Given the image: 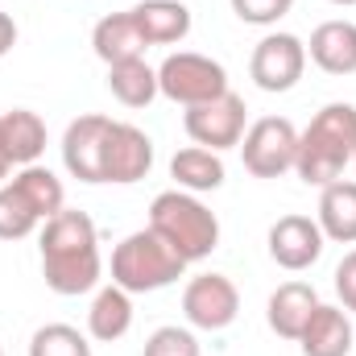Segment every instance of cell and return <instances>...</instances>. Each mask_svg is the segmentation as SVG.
<instances>
[{
	"instance_id": "obj_17",
	"label": "cell",
	"mask_w": 356,
	"mask_h": 356,
	"mask_svg": "<svg viewBox=\"0 0 356 356\" xmlns=\"http://www.w3.org/2000/svg\"><path fill=\"white\" fill-rule=\"evenodd\" d=\"M145 46H178L191 33V8L182 0H141L129 8Z\"/></svg>"
},
{
	"instance_id": "obj_26",
	"label": "cell",
	"mask_w": 356,
	"mask_h": 356,
	"mask_svg": "<svg viewBox=\"0 0 356 356\" xmlns=\"http://www.w3.org/2000/svg\"><path fill=\"white\" fill-rule=\"evenodd\" d=\"M141 356H199V340H195L191 327L166 323V327H158V332L145 340Z\"/></svg>"
},
{
	"instance_id": "obj_21",
	"label": "cell",
	"mask_w": 356,
	"mask_h": 356,
	"mask_svg": "<svg viewBox=\"0 0 356 356\" xmlns=\"http://www.w3.org/2000/svg\"><path fill=\"white\" fill-rule=\"evenodd\" d=\"M170 178L178 191H191V195L220 191L224 186V158L203 149V145H186L170 158Z\"/></svg>"
},
{
	"instance_id": "obj_4",
	"label": "cell",
	"mask_w": 356,
	"mask_h": 356,
	"mask_svg": "<svg viewBox=\"0 0 356 356\" xmlns=\"http://www.w3.org/2000/svg\"><path fill=\"white\" fill-rule=\"evenodd\" d=\"M182 269H186V261L178 257L158 232H149V228L129 232L112 249V282L120 290H129V294L166 290V286H175L178 277H182Z\"/></svg>"
},
{
	"instance_id": "obj_22",
	"label": "cell",
	"mask_w": 356,
	"mask_h": 356,
	"mask_svg": "<svg viewBox=\"0 0 356 356\" xmlns=\"http://www.w3.org/2000/svg\"><path fill=\"white\" fill-rule=\"evenodd\" d=\"M13 186L29 199V207L42 216V224L46 220H54L63 207H67V191H63V178L54 175L50 166H42V162H33V166H21L17 175H13Z\"/></svg>"
},
{
	"instance_id": "obj_19",
	"label": "cell",
	"mask_w": 356,
	"mask_h": 356,
	"mask_svg": "<svg viewBox=\"0 0 356 356\" xmlns=\"http://www.w3.org/2000/svg\"><path fill=\"white\" fill-rule=\"evenodd\" d=\"M319 228L327 241L336 245H356V182L353 178H336L319 191V211H315Z\"/></svg>"
},
{
	"instance_id": "obj_7",
	"label": "cell",
	"mask_w": 356,
	"mask_h": 356,
	"mask_svg": "<svg viewBox=\"0 0 356 356\" xmlns=\"http://www.w3.org/2000/svg\"><path fill=\"white\" fill-rule=\"evenodd\" d=\"M241 158L253 178H282L294 170L298 158V129L286 116H261L241 137Z\"/></svg>"
},
{
	"instance_id": "obj_23",
	"label": "cell",
	"mask_w": 356,
	"mask_h": 356,
	"mask_svg": "<svg viewBox=\"0 0 356 356\" xmlns=\"http://www.w3.org/2000/svg\"><path fill=\"white\" fill-rule=\"evenodd\" d=\"M108 91L124 108H149L158 99V67H149L145 58L116 63V67H108Z\"/></svg>"
},
{
	"instance_id": "obj_13",
	"label": "cell",
	"mask_w": 356,
	"mask_h": 356,
	"mask_svg": "<svg viewBox=\"0 0 356 356\" xmlns=\"http://www.w3.org/2000/svg\"><path fill=\"white\" fill-rule=\"evenodd\" d=\"M315 307H319V294H315L311 282H282V286L269 294V302H266L269 332L282 336V340H294V344H298V336H302L307 319L315 315Z\"/></svg>"
},
{
	"instance_id": "obj_12",
	"label": "cell",
	"mask_w": 356,
	"mask_h": 356,
	"mask_svg": "<svg viewBox=\"0 0 356 356\" xmlns=\"http://www.w3.org/2000/svg\"><path fill=\"white\" fill-rule=\"evenodd\" d=\"M323 245H327V236H323L319 220H311V216H282L269 228V257H273V266L290 269V273H302L315 266L323 257Z\"/></svg>"
},
{
	"instance_id": "obj_28",
	"label": "cell",
	"mask_w": 356,
	"mask_h": 356,
	"mask_svg": "<svg viewBox=\"0 0 356 356\" xmlns=\"http://www.w3.org/2000/svg\"><path fill=\"white\" fill-rule=\"evenodd\" d=\"M336 294H340L344 311L356 315V249L353 253H344V261L336 266Z\"/></svg>"
},
{
	"instance_id": "obj_29",
	"label": "cell",
	"mask_w": 356,
	"mask_h": 356,
	"mask_svg": "<svg viewBox=\"0 0 356 356\" xmlns=\"http://www.w3.org/2000/svg\"><path fill=\"white\" fill-rule=\"evenodd\" d=\"M13 46H17V21H13L8 13H0V58H4Z\"/></svg>"
},
{
	"instance_id": "obj_14",
	"label": "cell",
	"mask_w": 356,
	"mask_h": 356,
	"mask_svg": "<svg viewBox=\"0 0 356 356\" xmlns=\"http://www.w3.org/2000/svg\"><path fill=\"white\" fill-rule=\"evenodd\" d=\"M307 58L327 75H356V21H323L307 42Z\"/></svg>"
},
{
	"instance_id": "obj_10",
	"label": "cell",
	"mask_w": 356,
	"mask_h": 356,
	"mask_svg": "<svg viewBox=\"0 0 356 356\" xmlns=\"http://www.w3.org/2000/svg\"><path fill=\"white\" fill-rule=\"evenodd\" d=\"M108 129H112V116H75L63 133V166L67 175L79 178V182H104V141H108Z\"/></svg>"
},
{
	"instance_id": "obj_11",
	"label": "cell",
	"mask_w": 356,
	"mask_h": 356,
	"mask_svg": "<svg viewBox=\"0 0 356 356\" xmlns=\"http://www.w3.org/2000/svg\"><path fill=\"white\" fill-rule=\"evenodd\" d=\"M154 170V141L145 129L129 124V120H112L108 141H104V182L129 186Z\"/></svg>"
},
{
	"instance_id": "obj_32",
	"label": "cell",
	"mask_w": 356,
	"mask_h": 356,
	"mask_svg": "<svg viewBox=\"0 0 356 356\" xmlns=\"http://www.w3.org/2000/svg\"><path fill=\"white\" fill-rule=\"evenodd\" d=\"M0 356H4V348H0Z\"/></svg>"
},
{
	"instance_id": "obj_20",
	"label": "cell",
	"mask_w": 356,
	"mask_h": 356,
	"mask_svg": "<svg viewBox=\"0 0 356 356\" xmlns=\"http://www.w3.org/2000/svg\"><path fill=\"white\" fill-rule=\"evenodd\" d=\"M0 133H4V149L13 158V166H33L46 154V120L29 108H13L0 116Z\"/></svg>"
},
{
	"instance_id": "obj_18",
	"label": "cell",
	"mask_w": 356,
	"mask_h": 356,
	"mask_svg": "<svg viewBox=\"0 0 356 356\" xmlns=\"http://www.w3.org/2000/svg\"><path fill=\"white\" fill-rule=\"evenodd\" d=\"M129 327H133V294L120 290L116 282L99 286L88 311V336L99 344H116L129 336Z\"/></svg>"
},
{
	"instance_id": "obj_30",
	"label": "cell",
	"mask_w": 356,
	"mask_h": 356,
	"mask_svg": "<svg viewBox=\"0 0 356 356\" xmlns=\"http://www.w3.org/2000/svg\"><path fill=\"white\" fill-rule=\"evenodd\" d=\"M8 175H13V158H8V149H4V133H0V186L8 182Z\"/></svg>"
},
{
	"instance_id": "obj_8",
	"label": "cell",
	"mask_w": 356,
	"mask_h": 356,
	"mask_svg": "<svg viewBox=\"0 0 356 356\" xmlns=\"http://www.w3.org/2000/svg\"><path fill=\"white\" fill-rule=\"evenodd\" d=\"M182 315L199 332H224L241 315V290L224 273H195L182 290Z\"/></svg>"
},
{
	"instance_id": "obj_3",
	"label": "cell",
	"mask_w": 356,
	"mask_h": 356,
	"mask_svg": "<svg viewBox=\"0 0 356 356\" xmlns=\"http://www.w3.org/2000/svg\"><path fill=\"white\" fill-rule=\"evenodd\" d=\"M149 232H158L186 266L211 257L220 249V220L216 211L191 191H162L149 203Z\"/></svg>"
},
{
	"instance_id": "obj_2",
	"label": "cell",
	"mask_w": 356,
	"mask_h": 356,
	"mask_svg": "<svg viewBox=\"0 0 356 356\" xmlns=\"http://www.w3.org/2000/svg\"><path fill=\"white\" fill-rule=\"evenodd\" d=\"M356 158V108L353 104H327L311 116V124L298 133V158H294V175L307 186H327Z\"/></svg>"
},
{
	"instance_id": "obj_5",
	"label": "cell",
	"mask_w": 356,
	"mask_h": 356,
	"mask_svg": "<svg viewBox=\"0 0 356 356\" xmlns=\"http://www.w3.org/2000/svg\"><path fill=\"white\" fill-rule=\"evenodd\" d=\"M224 91H228V71H224V63H216L207 54L178 50V54H166L158 67V95H166L170 104L195 108Z\"/></svg>"
},
{
	"instance_id": "obj_24",
	"label": "cell",
	"mask_w": 356,
	"mask_h": 356,
	"mask_svg": "<svg viewBox=\"0 0 356 356\" xmlns=\"http://www.w3.org/2000/svg\"><path fill=\"white\" fill-rule=\"evenodd\" d=\"M42 228V216L29 207V199L13 186V178L0 186V241H25Z\"/></svg>"
},
{
	"instance_id": "obj_9",
	"label": "cell",
	"mask_w": 356,
	"mask_h": 356,
	"mask_svg": "<svg viewBox=\"0 0 356 356\" xmlns=\"http://www.w3.org/2000/svg\"><path fill=\"white\" fill-rule=\"evenodd\" d=\"M307 71V42L294 38V33H266L257 46H253V58H249V75L253 83L269 95H282V91H294L298 79Z\"/></svg>"
},
{
	"instance_id": "obj_31",
	"label": "cell",
	"mask_w": 356,
	"mask_h": 356,
	"mask_svg": "<svg viewBox=\"0 0 356 356\" xmlns=\"http://www.w3.org/2000/svg\"><path fill=\"white\" fill-rule=\"evenodd\" d=\"M332 4H356V0H332Z\"/></svg>"
},
{
	"instance_id": "obj_25",
	"label": "cell",
	"mask_w": 356,
	"mask_h": 356,
	"mask_svg": "<svg viewBox=\"0 0 356 356\" xmlns=\"http://www.w3.org/2000/svg\"><path fill=\"white\" fill-rule=\"evenodd\" d=\"M29 356H91V340L71 323H42L29 336Z\"/></svg>"
},
{
	"instance_id": "obj_6",
	"label": "cell",
	"mask_w": 356,
	"mask_h": 356,
	"mask_svg": "<svg viewBox=\"0 0 356 356\" xmlns=\"http://www.w3.org/2000/svg\"><path fill=\"white\" fill-rule=\"evenodd\" d=\"M182 129L195 145L211 149V154H224V149H236L245 129H249V108L236 91L228 88L224 95L207 99V104H195L182 112Z\"/></svg>"
},
{
	"instance_id": "obj_33",
	"label": "cell",
	"mask_w": 356,
	"mask_h": 356,
	"mask_svg": "<svg viewBox=\"0 0 356 356\" xmlns=\"http://www.w3.org/2000/svg\"><path fill=\"white\" fill-rule=\"evenodd\" d=\"M353 166H356V158H353Z\"/></svg>"
},
{
	"instance_id": "obj_1",
	"label": "cell",
	"mask_w": 356,
	"mask_h": 356,
	"mask_svg": "<svg viewBox=\"0 0 356 356\" xmlns=\"http://www.w3.org/2000/svg\"><path fill=\"white\" fill-rule=\"evenodd\" d=\"M42 249V277L54 294L75 298L99 286L104 277V257H99V232L88 211L63 207L54 220L42 224L38 236Z\"/></svg>"
},
{
	"instance_id": "obj_15",
	"label": "cell",
	"mask_w": 356,
	"mask_h": 356,
	"mask_svg": "<svg viewBox=\"0 0 356 356\" xmlns=\"http://www.w3.org/2000/svg\"><path fill=\"white\" fill-rule=\"evenodd\" d=\"M302 356H348L353 353V319L344 307H327L319 302L315 315L307 319L302 336H298Z\"/></svg>"
},
{
	"instance_id": "obj_16",
	"label": "cell",
	"mask_w": 356,
	"mask_h": 356,
	"mask_svg": "<svg viewBox=\"0 0 356 356\" xmlns=\"http://www.w3.org/2000/svg\"><path fill=\"white\" fill-rule=\"evenodd\" d=\"M91 50L104 67H116V63H129V58H145V38L133 21V13H108L95 21L91 29Z\"/></svg>"
},
{
	"instance_id": "obj_27",
	"label": "cell",
	"mask_w": 356,
	"mask_h": 356,
	"mask_svg": "<svg viewBox=\"0 0 356 356\" xmlns=\"http://www.w3.org/2000/svg\"><path fill=\"white\" fill-rule=\"evenodd\" d=\"M228 4H232V13H236L245 25H257V29L277 25V21L294 8V0H228Z\"/></svg>"
}]
</instances>
